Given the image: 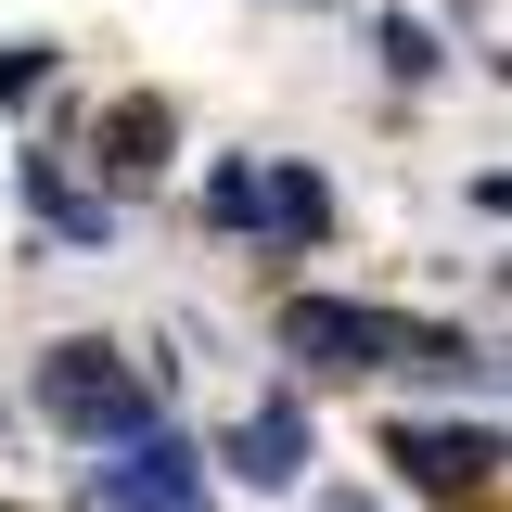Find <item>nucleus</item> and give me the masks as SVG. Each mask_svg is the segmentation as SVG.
I'll list each match as a JSON object with an SVG mask.
<instances>
[{"label": "nucleus", "mask_w": 512, "mask_h": 512, "mask_svg": "<svg viewBox=\"0 0 512 512\" xmlns=\"http://www.w3.org/2000/svg\"><path fill=\"white\" fill-rule=\"evenodd\" d=\"M397 474H410L423 500H474V487L500 474V423H410V436H397Z\"/></svg>", "instance_id": "6"}, {"label": "nucleus", "mask_w": 512, "mask_h": 512, "mask_svg": "<svg viewBox=\"0 0 512 512\" xmlns=\"http://www.w3.org/2000/svg\"><path fill=\"white\" fill-rule=\"evenodd\" d=\"M103 500H116V512H205V448H192L180 423L128 436L116 461H103Z\"/></svg>", "instance_id": "3"}, {"label": "nucleus", "mask_w": 512, "mask_h": 512, "mask_svg": "<svg viewBox=\"0 0 512 512\" xmlns=\"http://www.w3.org/2000/svg\"><path fill=\"white\" fill-rule=\"evenodd\" d=\"M103 167H116V180H141V167H167V103H154V90H128L116 116H103Z\"/></svg>", "instance_id": "7"}, {"label": "nucleus", "mask_w": 512, "mask_h": 512, "mask_svg": "<svg viewBox=\"0 0 512 512\" xmlns=\"http://www.w3.org/2000/svg\"><path fill=\"white\" fill-rule=\"evenodd\" d=\"M244 231L282 256H308L320 231H333V192H320V167H295V154H269V167H244Z\"/></svg>", "instance_id": "4"}, {"label": "nucleus", "mask_w": 512, "mask_h": 512, "mask_svg": "<svg viewBox=\"0 0 512 512\" xmlns=\"http://www.w3.org/2000/svg\"><path fill=\"white\" fill-rule=\"evenodd\" d=\"M320 512H372V500H320Z\"/></svg>", "instance_id": "10"}, {"label": "nucleus", "mask_w": 512, "mask_h": 512, "mask_svg": "<svg viewBox=\"0 0 512 512\" xmlns=\"http://www.w3.org/2000/svg\"><path fill=\"white\" fill-rule=\"evenodd\" d=\"M372 39H384V64H397V77H436V39H423V26H410V13H384Z\"/></svg>", "instance_id": "8"}, {"label": "nucleus", "mask_w": 512, "mask_h": 512, "mask_svg": "<svg viewBox=\"0 0 512 512\" xmlns=\"http://www.w3.org/2000/svg\"><path fill=\"white\" fill-rule=\"evenodd\" d=\"M39 64H52L39 39H13V52H0V103H26V90H39Z\"/></svg>", "instance_id": "9"}, {"label": "nucleus", "mask_w": 512, "mask_h": 512, "mask_svg": "<svg viewBox=\"0 0 512 512\" xmlns=\"http://www.w3.org/2000/svg\"><path fill=\"white\" fill-rule=\"evenodd\" d=\"M39 410H52L64 436H90V448H128V436H154V423H167V410H154V372L116 359L103 333L39 346Z\"/></svg>", "instance_id": "1"}, {"label": "nucleus", "mask_w": 512, "mask_h": 512, "mask_svg": "<svg viewBox=\"0 0 512 512\" xmlns=\"http://www.w3.org/2000/svg\"><path fill=\"white\" fill-rule=\"evenodd\" d=\"M269 346L295 372H384L397 359V308H359V295H282Z\"/></svg>", "instance_id": "2"}, {"label": "nucleus", "mask_w": 512, "mask_h": 512, "mask_svg": "<svg viewBox=\"0 0 512 512\" xmlns=\"http://www.w3.org/2000/svg\"><path fill=\"white\" fill-rule=\"evenodd\" d=\"M218 474L256 487V500H269V487H295V474H308V410H295V397H256L244 423L218 436Z\"/></svg>", "instance_id": "5"}]
</instances>
